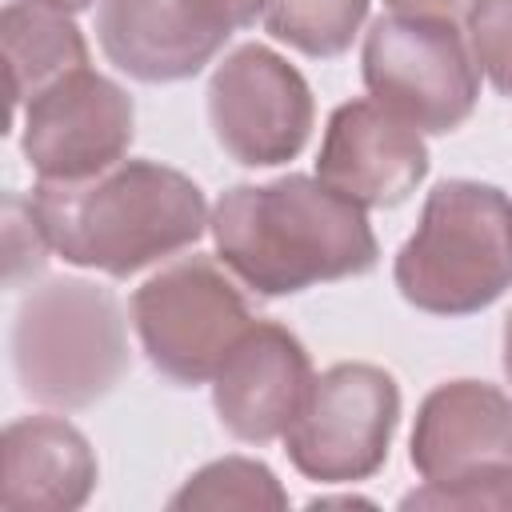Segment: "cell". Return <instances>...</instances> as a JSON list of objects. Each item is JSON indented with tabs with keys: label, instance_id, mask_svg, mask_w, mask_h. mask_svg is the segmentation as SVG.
I'll return each mask as SVG.
<instances>
[{
	"label": "cell",
	"instance_id": "6da1fadb",
	"mask_svg": "<svg viewBox=\"0 0 512 512\" xmlns=\"http://www.w3.org/2000/svg\"><path fill=\"white\" fill-rule=\"evenodd\" d=\"M208 228L224 268L268 300L364 276L380 260L364 208L304 172L228 188Z\"/></svg>",
	"mask_w": 512,
	"mask_h": 512
},
{
	"label": "cell",
	"instance_id": "7a4b0ae2",
	"mask_svg": "<svg viewBox=\"0 0 512 512\" xmlns=\"http://www.w3.org/2000/svg\"><path fill=\"white\" fill-rule=\"evenodd\" d=\"M28 200L64 264L116 280L192 248L212 220L200 184L156 160H120L92 180H36Z\"/></svg>",
	"mask_w": 512,
	"mask_h": 512
},
{
	"label": "cell",
	"instance_id": "3957f363",
	"mask_svg": "<svg viewBox=\"0 0 512 512\" xmlns=\"http://www.w3.org/2000/svg\"><path fill=\"white\" fill-rule=\"evenodd\" d=\"M400 296L432 316H472L512 288V200L496 184L444 180L392 264Z\"/></svg>",
	"mask_w": 512,
	"mask_h": 512
},
{
	"label": "cell",
	"instance_id": "277c9868",
	"mask_svg": "<svg viewBox=\"0 0 512 512\" xmlns=\"http://www.w3.org/2000/svg\"><path fill=\"white\" fill-rule=\"evenodd\" d=\"M12 368L28 400L88 408L128 372V328L112 288L60 276L32 288L12 324Z\"/></svg>",
	"mask_w": 512,
	"mask_h": 512
},
{
	"label": "cell",
	"instance_id": "5b68a950",
	"mask_svg": "<svg viewBox=\"0 0 512 512\" xmlns=\"http://www.w3.org/2000/svg\"><path fill=\"white\" fill-rule=\"evenodd\" d=\"M132 324L148 364L172 384L196 388L220 372L256 320L212 256H184L132 292Z\"/></svg>",
	"mask_w": 512,
	"mask_h": 512
},
{
	"label": "cell",
	"instance_id": "8992f818",
	"mask_svg": "<svg viewBox=\"0 0 512 512\" xmlns=\"http://www.w3.org/2000/svg\"><path fill=\"white\" fill-rule=\"evenodd\" d=\"M360 72L376 104L428 136L460 128L480 96V68L452 20L380 16L372 20Z\"/></svg>",
	"mask_w": 512,
	"mask_h": 512
},
{
	"label": "cell",
	"instance_id": "52a82bcc",
	"mask_svg": "<svg viewBox=\"0 0 512 512\" xmlns=\"http://www.w3.org/2000/svg\"><path fill=\"white\" fill-rule=\"evenodd\" d=\"M400 424V384L376 364H332L312 380V392L280 436L292 468L320 484L368 480L384 468Z\"/></svg>",
	"mask_w": 512,
	"mask_h": 512
},
{
	"label": "cell",
	"instance_id": "ba28073f",
	"mask_svg": "<svg viewBox=\"0 0 512 512\" xmlns=\"http://www.w3.org/2000/svg\"><path fill=\"white\" fill-rule=\"evenodd\" d=\"M312 88L268 44L232 48L208 84V124L216 144L244 168H276L304 152L312 136Z\"/></svg>",
	"mask_w": 512,
	"mask_h": 512
},
{
	"label": "cell",
	"instance_id": "9c48e42d",
	"mask_svg": "<svg viewBox=\"0 0 512 512\" xmlns=\"http://www.w3.org/2000/svg\"><path fill=\"white\" fill-rule=\"evenodd\" d=\"M132 136V96L88 64L20 108V152L40 180H92L128 156Z\"/></svg>",
	"mask_w": 512,
	"mask_h": 512
},
{
	"label": "cell",
	"instance_id": "30bf717a",
	"mask_svg": "<svg viewBox=\"0 0 512 512\" xmlns=\"http://www.w3.org/2000/svg\"><path fill=\"white\" fill-rule=\"evenodd\" d=\"M316 176L360 208H396L428 176V148L384 104L348 100L328 116Z\"/></svg>",
	"mask_w": 512,
	"mask_h": 512
},
{
	"label": "cell",
	"instance_id": "8fae6325",
	"mask_svg": "<svg viewBox=\"0 0 512 512\" xmlns=\"http://www.w3.org/2000/svg\"><path fill=\"white\" fill-rule=\"evenodd\" d=\"M312 380V360L296 332L256 320L212 376V404L236 440L268 444L292 428Z\"/></svg>",
	"mask_w": 512,
	"mask_h": 512
},
{
	"label": "cell",
	"instance_id": "7c38bea8",
	"mask_svg": "<svg viewBox=\"0 0 512 512\" xmlns=\"http://www.w3.org/2000/svg\"><path fill=\"white\" fill-rule=\"evenodd\" d=\"M228 36L200 0H100L96 8L104 56L140 84L192 80Z\"/></svg>",
	"mask_w": 512,
	"mask_h": 512
},
{
	"label": "cell",
	"instance_id": "4fadbf2b",
	"mask_svg": "<svg viewBox=\"0 0 512 512\" xmlns=\"http://www.w3.org/2000/svg\"><path fill=\"white\" fill-rule=\"evenodd\" d=\"M408 460L420 480H456L512 464V396L484 380L436 384L416 408Z\"/></svg>",
	"mask_w": 512,
	"mask_h": 512
},
{
	"label": "cell",
	"instance_id": "5bb4252c",
	"mask_svg": "<svg viewBox=\"0 0 512 512\" xmlns=\"http://www.w3.org/2000/svg\"><path fill=\"white\" fill-rule=\"evenodd\" d=\"M88 436L60 416H24L4 428L0 504L8 512H76L96 488Z\"/></svg>",
	"mask_w": 512,
	"mask_h": 512
},
{
	"label": "cell",
	"instance_id": "9a60e30c",
	"mask_svg": "<svg viewBox=\"0 0 512 512\" xmlns=\"http://www.w3.org/2000/svg\"><path fill=\"white\" fill-rule=\"evenodd\" d=\"M0 40H4V60L12 80V116H20V108L36 92H44L52 80L88 64V44L72 12H60L36 0H12L4 8Z\"/></svg>",
	"mask_w": 512,
	"mask_h": 512
},
{
	"label": "cell",
	"instance_id": "2e32d148",
	"mask_svg": "<svg viewBox=\"0 0 512 512\" xmlns=\"http://www.w3.org/2000/svg\"><path fill=\"white\" fill-rule=\"evenodd\" d=\"M172 512H224V508H240V512H284L288 508V492L280 488L276 472L260 460L248 456H224L204 464L196 476L184 480V488L168 500Z\"/></svg>",
	"mask_w": 512,
	"mask_h": 512
},
{
	"label": "cell",
	"instance_id": "e0dca14e",
	"mask_svg": "<svg viewBox=\"0 0 512 512\" xmlns=\"http://www.w3.org/2000/svg\"><path fill=\"white\" fill-rule=\"evenodd\" d=\"M368 0H268L264 32L312 60H332L352 48Z\"/></svg>",
	"mask_w": 512,
	"mask_h": 512
},
{
	"label": "cell",
	"instance_id": "ac0fdd59",
	"mask_svg": "<svg viewBox=\"0 0 512 512\" xmlns=\"http://www.w3.org/2000/svg\"><path fill=\"white\" fill-rule=\"evenodd\" d=\"M400 508H448V512H480V508H496L508 512L512 508V464H492V468H476L468 476L456 480H424V488L408 492L400 500Z\"/></svg>",
	"mask_w": 512,
	"mask_h": 512
},
{
	"label": "cell",
	"instance_id": "d6986e66",
	"mask_svg": "<svg viewBox=\"0 0 512 512\" xmlns=\"http://www.w3.org/2000/svg\"><path fill=\"white\" fill-rule=\"evenodd\" d=\"M464 32L476 68L500 96L512 100V0H472Z\"/></svg>",
	"mask_w": 512,
	"mask_h": 512
},
{
	"label": "cell",
	"instance_id": "ffe728a7",
	"mask_svg": "<svg viewBox=\"0 0 512 512\" xmlns=\"http://www.w3.org/2000/svg\"><path fill=\"white\" fill-rule=\"evenodd\" d=\"M52 244L40 228V216L32 200L8 196V284H16L24 272H40Z\"/></svg>",
	"mask_w": 512,
	"mask_h": 512
},
{
	"label": "cell",
	"instance_id": "44dd1931",
	"mask_svg": "<svg viewBox=\"0 0 512 512\" xmlns=\"http://www.w3.org/2000/svg\"><path fill=\"white\" fill-rule=\"evenodd\" d=\"M200 4H204V12H208L220 28L236 32V28L256 24V16H264V4H268V0H200Z\"/></svg>",
	"mask_w": 512,
	"mask_h": 512
},
{
	"label": "cell",
	"instance_id": "7402d4cb",
	"mask_svg": "<svg viewBox=\"0 0 512 512\" xmlns=\"http://www.w3.org/2000/svg\"><path fill=\"white\" fill-rule=\"evenodd\" d=\"M400 16H424V20H464L472 0H384Z\"/></svg>",
	"mask_w": 512,
	"mask_h": 512
},
{
	"label": "cell",
	"instance_id": "603a6c76",
	"mask_svg": "<svg viewBox=\"0 0 512 512\" xmlns=\"http://www.w3.org/2000/svg\"><path fill=\"white\" fill-rule=\"evenodd\" d=\"M504 376H508V384H512V312H508V320H504Z\"/></svg>",
	"mask_w": 512,
	"mask_h": 512
},
{
	"label": "cell",
	"instance_id": "cb8c5ba5",
	"mask_svg": "<svg viewBox=\"0 0 512 512\" xmlns=\"http://www.w3.org/2000/svg\"><path fill=\"white\" fill-rule=\"evenodd\" d=\"M36 4H48V8H60V12H84L92 0H36Z\"/></svg>",
	"mask_w": 512,
	"mask_h": 512
}]
</instances>
